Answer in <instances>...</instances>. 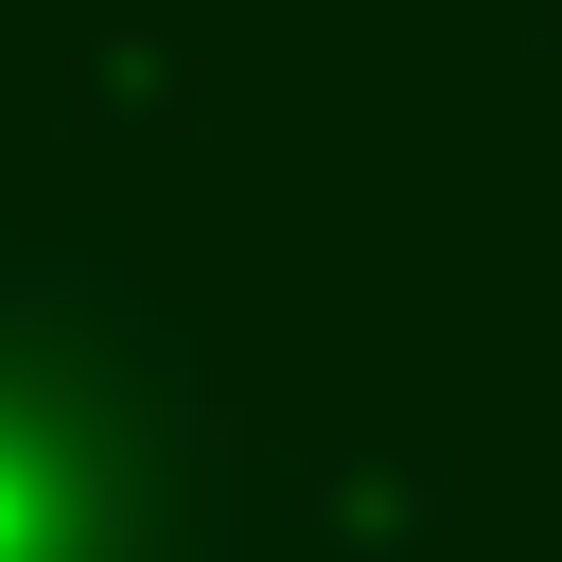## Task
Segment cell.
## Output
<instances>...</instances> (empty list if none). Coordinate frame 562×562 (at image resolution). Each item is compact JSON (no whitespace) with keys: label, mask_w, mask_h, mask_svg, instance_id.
Instances as JSON below:
<instances>
[{"label":"cell","mask_w":562,"mask_h":562,"mask_svg":"<svg viewBox=\"0 0 562 562\" xmlns=\"http://www.w3.org/2000/svg\"><path fill=\"white\" fill-rule=\"evenodd\" d=\"M228 457L158 334L88 281H0V562H211Z\"/></svg>","instance_id":"cell-1"}]
</instances>
